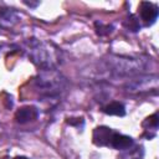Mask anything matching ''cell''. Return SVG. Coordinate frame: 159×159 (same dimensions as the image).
<instances>
[{"label":"cell","mask_w":159,"mask_h":159,"mask_svg":"<svg viewBox=\"0 0 159 159\" xmlns=\"http://www.w3.org/2000/svg\"><path fill=\"white\" fill-rule=\"evenodd\" d=\"M15 159H29V158H26V157H16Z\"/></svg>","instance_id":"obj_10"},{"label":"cell","mask_w":159,"mask_h":159,"mask_svg":"<svg viewBox=\"0 0 159 159\" xmlns=\"http://www.w3.org/2000/svg\"><path fill=\"white\" fill-rule=\"evenodd\" d=\"M111 145L118 150L128 149L133 145V139L128 135L119 134V133H113L112 139H111Z\"/></svg>","instance_id":"obj_4"},{"label":"cell","mask_w":159,"mask_h":159,"mask_svg":"<svg viewBox=\"0 0 159 159\" xmlns=\"http://www.w3.org/2000/svg\"><path fill=\"white\" fill-rule=\"evenodd\" d=\"M37 114H39V112H37V109L35 107L27 106V107L20 108L15 113V119H16L17 123L24 124V123H27V122H31V120L36 119L37 118Z\"/></svg>","instance_id":"obj_3"},{"label":"cell","mask_w":159,"mask_h":159,"mask_svg":"<svg viewBox=\"0 0 159 159\" xmlns=\"http://www.w3.org/2000/svg\"><path fill=\"white\" fill-rule=\"evenodd\" d=\"M124 26H125L128 30L133 31V32H135V31H138V30L140 29V24H139L138 19H137L134 15H129V16L127 17V20L124 21Z\"/></svg>","instance_id":"obj_6"},{"label":"cell","mask_w":159,"mask_h":159,"mask_svg":"<svg viewBox=\"0 0 159 159\" xmlns=\"http://www.w3.org/2000/svg\"><path fill=\"white\" fill-rule=\"evenodd\" d=\"M72 119H73V118H72ZM72 119H71V118H68V120H67V122H68V123H70V124H73V123H75V122H73V120H72ZM76 119H77V123H82V122H83V120H82V119H81V118H76Z\"/></svg>","instance_id":"obj_9"},{"label":"cell","mask_w":159,"mask_h":159,"mask_svg":"<svg viewBox=\"0 0 159 159\" xmlns=\"http://www.w3.org/2000/svg\"><path fill=\"white\" fill-rule=\"evenodd\" d=\"M139 14L142 20L145 22V25H152L158 17V7L152 2L143 1L140 2L139 6Z\"/></svg>","instance_id":"obj_1"},{"label":"cell","mask_w":159,"mask_h":159,"mask_svg":"<svg viewBox=\"0 0 159 159\" xmlns=\"http://www.w3.org/2000/svg\"><path fill=\"white\" fill-rule=\"evenodd\" d=\"M104 113L109 114V116H118V117H123L125 114V108L122 103L119 102H112L109 104H107L103 108Z\"/></svg>","instance_id":"obj_5"},{"label":"cell","mask_w":159,"mask_h":159,"mask_svg":"<svg viewBox=\"0 0 159 159\" xmlns=\"http://www.w3.org/2000/svg\"><path fill=\"white\" fill-rule=\"evenodd\" d=\"M113 130L108 127H97L93 130V143L96 145H109L113 135Z\"/></svg>","instance_id":"obj_2"},{"label":"cell","mask_w":159,"mask_h":159,"mask_svg":"<svg viewBox=\"0 0 159 159\" xmlns=\"http://www.w3.org/2000/svg\"><path fill=\"white\" fill-rule=\"evenodd\" d=\"M96 29H97V34L101 35V36H103V35H108V34H111L113 27H112L111 25H106V26H103L102 24L96 22Z\"/></svg>","instance_id":"obj_7"},{"label":"cell","mask_w":159,"mask_h":159,"mask_svg":"<svg viewBox=\"0 0 159 159\" xmlns=\"http://www.w3.org/2000/svg\"><path fill=\"white\" fill-rule=\"evenodd\" d=\"M149 124V127H153V128H157L158 127V123H159V119H158V114H153L150 116L149 118H147V120L144 122V124Z\"/></svg>","instance_id":"obj_8"}]
</instances>
